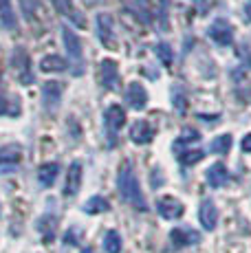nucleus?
<instances>
[{"instance_id":"obj_17","label":"nucleus","mask_w":251,"mask_h":253,"mask_svg":"<svg viewBox=\"0 0 251 253\" xmlns=\"http://www.w3.org/2000/svg\"><path fill=\"white\" fill-rule=\"evenodd\" d=\"M126 4H128V9L134 13V18H137L139 22L150 24L152 16H150V7H148V0H126Z\"/></svg>"},{"instance_id":"obj_14","label":"nucleus","mask_w":251,"mask_h":253,"mask_svg":"<svg viewBox=\"0 0 251 253\" xmlns=\"http://www.w3.org/2000/svg\"><path fill=\"white\" fill-rule=\"evenodd\" d=\"M126 101H128V106L132 110H143L148 104V92L143 88L141 84H137V82H132V84L126 88Z\"/></svg>"},{"instance_id":"obj_18","label":"nucleus","mask_w":251,"mask_h":253,"mask_svg":"<svg viewBox=\"0 0 251 253\" xmlns=\"http://www.w3.org/2000/svg\"><path fill=\"white\" fill-rule=\"evenodd\" d=\"M170 95H172V106H174V110H176L178 115H185L187 113V106H190V101H187L185 86L174 84L170 88Z\"/></svg>"},{"instance_id":"obj_21","label":"nucleus","mask_w":251,"mask_h":253,"mask_svg":"<svg viewBox=\"0 0 251 253\" xmlns=\"http://www.w3.org/2000/svg\"><path fill=\"white\" fill-rule=\"evenodd\" d=\"M0 22H2L4 29H16L18 22H16V13L11 9V0H0Z\"/></svg>"},{"instance_id":"obj_9","label":"nucleus","mask_w":251,"mask_h":253,"mask_svg":"<svg viewBox=\"0 0 251 253\" xmlns=\"http://www.w3.org/2000/svg\"><path fill=\"white\" fill-rule=\"evenodd\" d=\"M99 82L106 90H117L119 88V69L113 60H104L99 64Z\"/></svg>"},{"instance_id":"obj_5","label":"nucleus","mask_w":251,"mask_h":253,"mask_svg":"<svg viewBox=\"0 0 251 253\" xmlns=\"http://www.w3.org/2000/svg\"><path fill=\"white\" fill-rule=\"evenodd\" d=\"M207 33H209L211 40L220 46H229L231 42H234V27H231L225 18H218V20L211 22L209 29H207Z\"/></svg>"},{"instance_id":"obj_27","label":"nucleus","mask_w":251,"mask_h":253,"mask_svg":"<svg viewBox=\"0 0 251 253\" xmlns=\"http://www.w3.org/2000/svg\"><path fill=\"white\" fill-rule=\"evenodd\" d=\"M55 222H57L55 216H44V218H40V220H38V229H40L42 233L46 231V236H44L46 242H51L53 236H55Z\"/></svg>"},{"instance_id":"obj_24","label":"nucleus","mask_w":251,"mask_h":253,"mask_svg":"<svg viewBox=\"0 0 251 253\" xmlns=\"http://www.w3.org/2000/svg\"><path fill=\"white\" fill-rule=\"evenodd\" d=\"M110 209V203L106 201L104 196H90L88 201L84 203V211L95 216V213H106Z\"/></svg>"},{"instance_id":"obj_8","label":"nucleus","mask_w":251,"mask_h":253,"mask_svg":"<svg viewBox=\"0 0 251 253\" xmlns=\"http://www.w3.org/2000/svg\"><path fill=\"white\" fill-rule=\"evenodd\" d=\"M170 242L176 247V249H183V247H192L196 242H201V233L192 227H174L170 231Z\"/></svg>"},{"instance_id":"obj_16","label":"nucleus","mask_w":251,"mask_h":253,"mask_svg":"<svg viewBox=\"0 0 251 253\" xmlns=\"http://www.w3.org/2000/svg\"><path fill=\"white\" fill-rule=\"evenodd\" d=\"M207 183H209V187L214 189H220L225 187L227 183H229V172H227V168L223 163H214L209 169H207Z\"/></svg>"},{"instance_id":"obj_23","label":"nucleus","mask_w":251,"mask_h":253,"mask_svg":"<svg viewBox=\"0 0 251 253\" xmlns=\"http://www.w3.org/2000/svg\"><path fill=\"white\" fill-rule=\"evenodd\" d=\"M22 159V148L18 143H11V145H2L0 148V165L2 163H18Z\"/></svg>"},{"instance_id":"obj_22","label":"nucleus","mask_w":251,"mask_h":253,"mask_svg":"<svg viewBox=\"0 0 251 253\" xmlns=\"http://www.w3.org/2000/svg\"><path fill=\"white\" fill-rule=\"evenodd\" d=\"M66 69V62L60 55H44L40 60V71L42 73H62Z\"/></svg>"},{"instance_id":"obj_32","label":"nucleus","mask_w":251,"mask_h":253,"mask_svg":"<svg viewBox=\"0 0 251 253\" xmlns=\"http://www.w3.org/2000/svg\"><path fill=\"white\" fill-rule=\"evenodd\" d=\"M82 236H84L82 229H77V227H71V229L64 233V242H66V245H71V247H75V245H80Z\"/></svg>"},{"instance_id":"obj_11","label":"nucleus","mask_w":251,"mask_h":253,"mask_svg":"<svg viewBox=\"0 0 251 253\" xmlns=\"http://www.w3.org/2000/svg\"><path fill=\"white\" fill-rule=\"evenodd\" d=\"M62 92H64V86L60 82H44V86H42V106L53 113L62 99Z\"/></svg>"},{"instance_id":"obj_7","label":"nucleus","mask_w":251,"mask_h":253,"mask_svg":"<svg viewBox=\"0 0 251 253\" xmlns=\"http://www.w3.org/2000/svg\"><path fill=\"white\" fill-rule=\"evenodd\" d=\"M157 211L163 220H176V218L183 216L185 207H183V203L174 196H163L157 201Z\"/></svg>"},{"instance_id":"obj_39","label":"nucleus","mask_w":251,"mask_h":253,"mask_svg":"<svg viewBox=\"0 0 251 253\" xmlns=\"http://www.w3.org/2000/svg\"><path fill=\"white\" fill-rule=\"evenodd\" d=\"M249 97H251V90H249Z\"/></svg>"},{"instance_id":"obj_15","label":"nucleus","mask_w":251,"mask_h":253,"mask_svg":"<svg viewBox=\"0 0 251 253\" xmlns=\"http://www.w3.org/2000/svg\"><path fill=\"white\" fill-rule=\"evenodd\" d=\"M51 2H53V7H55V11L60 13V16L69 18L75 27H86L84 16L75 11V7H73V2H71V0H51Z\"/></svg>"},{"instance_id":"obj_20","label":"nucleus","mask_w":251,"mask_h":253,"mask_svg":"<svg viewBox=\"0 0 251 253\" xmlns=\"http://www.w3.org/2000/svg\"><path fill=\"white\" fill-rule=\"evenodd\" d=\"M57 174H60V163H44L38 169V181L44 185V187H51L55 183Z\"/></svg>"},{"instance_id":"obj_28","label":"nucleus","mask_w":251,"mask_h":253,"mask_svg":"<svg viewBox=\"0 0 251 253\" xmlns=\"http://www.w3.org/2000/svg\"><path fill=\"white\" fill-rule=\"evenodd\" d=\"M154 53L159 55L161 64H166V66H170L172 62H174V51H172V46L167 44V42H159V44L154 46Z\"/></svg>"},{"instance_id":"obj_19","label":"nucleus","mask_w":251,"mask_h":253,"mask_svg":"<svg viewBox=\"0 0 251 253\" xmlns=\"http://www.w3.org/2000/svg\"><path fill=\"white\" fill-rule=\"evenodd\" d=\"M22 113V106L18 97H0V117H18Z\"/></svg>"},{"instance_id":"obj_13","label":"nucleus","mask_w":251,"mask_h":253,"mask_svg":"<svg viewBox=\"0 0 251 253\" xmlns=\"http://www.w3.org/2000/svg\"><path fill=\"white\" fill-rule=\"evenodd\" d=\"M152 139H154V128L152 126L148 124V121H143V119L134 121L132 128H130V141L137 143V145H146V143H150Z\"/></svg>"},{"instance_id":"obj_6","label":"nucleus","mask_w":251,"mask_h":253,"mask_svg":"<svg viewBox=\"0 0 251 253\" xmlns=\"http://www.w3.org/2000/svg\"><path fill=\"white\" fill-rule=\"evenodd\" d=\"M97 38L106 48H115V20L110 13H97Z\"/></svg>"},{"instance_id":"obj_37","label":"nucleus","mask_w":251,"mask_h":253,"mask_svg":"<svg viewBox=\"0 0 251 253\" xmlns=\"http://www.w3.org/2000/svg\"><path fill=\"white\" fill-rule=\"evenodd\" d=\"M245 18H247V22H251V0L245 4Z\"/></svg>"},{"instance_id":"obj_26","label":"nucleus","mask_w":251,"mask_h":253,"mask_svg":"<svg viewBox=\"0 0 251 253\" xmlns=\"http://www.w3.org/2000/svg\"><path fill=\"white\" fill-rule=\"evenodd\" d=\"M209 150H211V154H227L231 150V134H220V137H216L211 141Z\"/></svg>"},{"instance_id":"obj_25","label":"nucleus","mask_w":251,"mask_h":253,"mask_svg":"<svg viewBox=\"0 0 251 253\" xmlns=\"http://www.w3.org/2000/svg\"><path fill=\"white\" fill-rule=\"evenodd\" d=\"M104 251L106 253H122V236H119V231H115V229L106 231V236H104Z\"/></svg>"},{"instance_id":"obj_12","label":"nucleus","mask_w":251,"mask_h":253,"mask_svg":"<svg viewBox=\"0 0 251 253\" xmlns=\"http://www.w3.org/2000/svg\"><path fill=\"white\" fill-rule=\"evenodd\" d=\"M82 187V163L80 161H73L69 165V172H66V178H64V196H75Z\"/></svg>"},{"instance_id":"obj_31","label":"nucleus","mask_w":251,"mask_h":253,"mask_svg":"<svg viewBox=\"0 0 251 253\" xmlns=\"http://www.w3.org/2000/svg\"><path fill=\"white\" fill-rule=\"evenodd\" d=\"M199 139H201L199 130H194V128H185V130L181 132V139H178L176 143H174V150H178L183 143H185V145H187V143H196Z\"/></svg>"},{"instance_id":"obj_10","label":"nucleus","mask_w":251,"mask_h":253,"mask_svg":"<svg viewBox=\"0 0 251 253\" xmlns=\"http://www.w3.org/2000/svg\"><path fill=\"white\" fill-rule=\"evenodd\" d=\"M199 220L205 231H214L216 225H218V207L214 205V201L205 198L199 207Z\"/></svg>"},{"instance_id":"obj_29","label":"nucleus","mask_w":251,"mask_h":253,"mask_svg":"<svg viewBox=\"0 0 251 253\" xmlns=\"http://www.w3.org/2000/svg\"><path fill=\"white\" fill-rule=\"evenodd\" d=\"M205 159V150H185L183 154H178V161H181L185 168H190V165H196L199 161Z\"/></svg>"},{"instance_id":"obj_33","label":"nucleus","mask_w":251,"mask_h":253,"mask_svg":"<svg viewBox=\"0 0 251 253\" xmlns=\"http://www.w3.org/2000/svg\"><path fill=\"white\" fill-rule=\"evenodd\" d=\"M167 7H170L167 0H159V27H161L163 31L170 27V24H167Z\"/></svg>"},{"instance_id":"obj_2","label":"nucleus","mask_w":251,"mask_h":253,"mask_svg":"<svg viewBox=\"0 0 251 253\" xmlns=\"http://www.w3.org/2000/svg\"><path fill=\"white\" fill-rule=\"evenodd\" d=\"M62 42H64L66 53H69L71 62H73V75H84V53H82L80 38L69 27H62Z\"/></svg>"},{"instance_id":"obj_4","label":"nucleus","mask_w":251,"mask_h":253,"mask_svg":"<svg viewBox=\"0 0 251 253\" xmlns=\"http://www.w3.org/2000/svg\"><path fill=\"white\" fill-rule=\"evenodd\" d=\"M104 124H106V132H108V143L113 145L115 141H117V132L126 124V113L122 106H117V104L108 106L104 113Z\"/></svg>"},{"instance_id":"obj_30","label":"nucleus","mask_w":251,"mask_h":253,"mask_svg":"<svg viewBox=\"0 0 251 253\" xmlns=\"http://www.w3.org/2000/svg\"><path fill=\"white\" fill-rule=\"evenodd\" d=\"M20 9L25 13V18L29 22H33L38 18V9H40V2L38 0H20Z\"/></svg>"},{"instance_id":"obj_36","label":"nucleus","mask_w":251,"mask_h":253,"mask_svg":"<svg viewBox=\"0 0 251 253\" xmlns=\"http://www.w3.org/2000/svg\"><path fill=\"white\" fill-rule=\"evenodd\" d=\"M199 119L201 121H209V124H211V121H216V119H218V115H199Z\"/></svg>"},{"instance_id":"obj_35","label":"nucleus","mask_w":251,"mask_h":253,"mask_svg":"<svg viewBox=\"0 0 251 253\" xmlns=\"http://www.w3.org/2000/svg\"><path fill=\"white\" fill-rule=\"evenodd\" d=\"M240 145H243L245 152H251V134H247V137L243 139V143H240Z\"/></svg>"},{"instance_id":"obj_3","label":"nucleus","mask_w":251,"mask_h":253,"mask_svg":"<svg viewBox=\"0 0 251 253\" xmlns=\"http://www.w3.org/2000/svg\"><path fill=\"white\" fill-rule=\"evenodd\" d=\"M11 66H13V73H16L18 82L22 86H31L33 84V69H31V57L29 53L25 51L22 46H16L11 53Z\"/></svg>"},{"instance_id":"obj_1","label":"nucleus","mask_w":251,"mask_h":253,"mask_svg":"<svg viewBox=\"0 0 251 253\" xmlns=\"http://www.w3.org/2000/svg\"><path fill=\"white\" fill-rule=\"evenodd\" d=\"M117 189H119V196L128 203L130 207H134L137 211H146L148 203L143 198V192L139 187V178L134 174V168L130 161H124L122 168L117 172Z\"/></svg>"},{"instance_id":"obj_38","label":"nucleus","mask_w":251,"mask_h":253,"mask_svg":"<svg viewBox=\"0 0 251 253\" xmlns=\"http://www.w3.org/2000/svg\"><path fill=\"white\" fill-rule=\"evenodd\" d=\"M82 253H97V251H93L90 247H86V249H82Z\"/></svg>"},{"instance_id":"obj_34","label":"nucleus","mask_w":251,"mask_h":253,"mask_svg":"<svg viewBox=\"0 0 251 253\" xmlns=\"http://www.w3.org/2000/svg\"><path fill=\"white\" fill-rule=\"evenodd\" d=\"M236 55H238V57H243V60H245V66H247V69H251V51H249V48L247 46H238V48H236Z\"/></svg>"}]
</instances>
